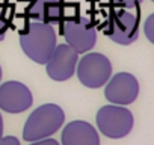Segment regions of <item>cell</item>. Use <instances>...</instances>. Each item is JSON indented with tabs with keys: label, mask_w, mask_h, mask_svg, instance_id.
I'll return each instance as SVG.
<instances>
[{
	"label": "cell",
	"mask_w": 154,
	"mask_h": 145,
	"mask_svg": "<svg viewBox=\"0 0 154 145\" xmlns=\"http://www.w3.org/2000/svg\"><path fill=\"white\" fill-rule=\"evenodd\" d=\"M139 20L140 15L137 12L127 9L115 11L106 20L104 35L119 45H130L139 36Z\"/></svg>",
	"instance_id": "obj_6"
},
{
	"label": "cell",
	"mask_w": 154,
	"mask_h": 145,
	"mask_svg": "<svg viewBox=\"0 0 154 145\" xmlns=\"http://www.w3.org/2000/svg\"><path fill=\"white\" fill-rule=\"evenodd\" d=\"M8 29H9V21H8L5 12L0 9V41H3V39H5Z\"/></svg>",
	"instance_id": "obj_13"
},
{
	"label": "cell",
	"mask_w": 154,
	"mask_h": 145,
	"mask_svg": "<svg viewBox=\"0 0 154 145\" xmlns=\"http://www.w3.org/2000/svg\"><path fill=\"white\" fill-rule=\"evenodd\" d=\"M33 97L30 89L17 80H9L0 85V109L8 113H21L30 109Z\"/></svg>",
	"instance_id": "obj_9"
},
{
	"label": "cell",
	"mask_w": 154,
	"mask_h": 145,
	"mask_svg": "<svg viewBox=\"0 0 154 145\" xmlns=\"http://www.w3.org/2000/svg\"><path fill=\"white\" fill-rule=\"evenodd\" d=\"M30 145H59V142L51 139V137H45V139L33 140V142H30Z\"/></svg>",
	"instance_id": "obj_16"
},
{
	"label": "cell",
	"mask_w": 154,
	"mask_h": 145,
	"mask_svg": "<svg viewBox=\"0 0 154 145\" xmlns=\"http://www.w3.org/2000/svg\"><path fill=\"white\" fill-rule=\"evenodd\" d=\"M20 45L30 60L45 65L57 45L56 32L50 24L29 21L20 32Z\"/></svg>",
	"instance_id": "obj_1"
},
{
	"label": "cell",
	"mask_w": 154,
	"mask_h": 145,
	"mask_svg": "<svg viewBox=\"0 0 154 145\" xmlns=\"http://www.w3.org/2000/svg\"><path fill=\"white\" fill-rule=\"evenodd\" d=\"M63 121L65 113L60 106L53 103L42 104L35 109L27 118L23 128V137L27 142L50 137L62 127Z\"/></svg>",
	"instance_id": "obj_2"
},
{
	"label": "cell",
	"mask_w": 154,
	"mask_h": 145,
	"mask_svg": "<svg viewBox=\"0 0 154 145\" xmlns=\"http://www.w3.org/2000/svg\"><path fill=\"white\" fill-rule=\"evenodd\" d=\"M151 2H154V0H151Z\"/></svg>",
	"instance_id": "obj_19"
},
{
	"label": "cell",
	"mask_w": 154,
	"mask_h": 145,
	"mask_svg": "<svg viewBox=\"0 0 154 145\" xmlns=\"http://www.w3.org/2000/svg\"><path fill=\"white\" fill-rule=\"evenodd\" d=\"M143 33H145L146 39H148L151 44H154V14H151V15L145 20Z\"/></svg>",
	"instance_id": "obj_12"
},
{
	"label": "cell",
	"mask_w": 154,
	"mask_h": 145,
	"mask_svg": "<svg viewBox=\"0 0 154 145\" xmlns=\"http://www.w3.org/2000/svg\"><path fill=\"white\" fill-rule=\"evenodd\" d=\"M62 145H100V136L92 124L77 119L65 125Z\"/></svg>",
	"instance_id": "obj_11"
},
{
	"label": "cell",
	"mask_w": 154,
	"mask_h": 145,
	"mask_svg": "<svg viewBox=\"0 0 154 145\" xmlns=\"http://www.w3.org/2000/svg\"><path fill=\"white\" fill-rule=\"evenodd\" d=\"M79 62V53L68 44H59L54 47L50 59L45 63V72L51 80L65 82L75 72Z\"/></svg>",
	"instance_id": "obj_7"
},
{
	"label": "cell",
	"mask_w": 154,
	"mask_h": 145,
	"mask_svg": "<svg viewBox=\"0 0 154 145\" xmlns=\"http://www.w3.org/2000/svg\"><path fill=\"white\" fill-rule=\"evenodd\" d=\"M113 2L121 5V6H124V8H127V9H131V8L139 6L142 3V0H113Z\"/></svg>",
	"instance_id": "obj_14"
},
{
	"label": "cell",
	"mask_w": 154,
	"mask_h": 145,
	"mask_svg": "<svg viewBox=\"0 0 154 145\" xmlns=\"http://www.w3.org/2000/svg\"><path fill=\"white\" fill-rule=\"evenodd\" d=\"M0 145H20V140L15 136H2L0 137Z\"/></svg>",
	"instance_id": "obj_15"
},
{
	"label": "cell",
	"mask_w": 154,
	"mask_h": 145,
	"mask_svg": "<svg viewBox=\"0 0 154 145\" xmlns=\"http://www.w3.org/2000/svg\"><path fill=\"white\" fill-rule=\"evenodd\" d=\"M75 72L82 85L97 89L104 86L112 77V63L101 53H83V57L77 62Z\"/></svg>",
	"instance_id": "obj_5"
},
{
	"label": "cell",
	"mask_w": 154,
	"mask_h": 145,
	"mask_svg": "<svg viewBox=\"0 0 154 145\" xmlns=\"http://www.w3.org/2000/svg\"><path fill=\"white\" fill-rule=\"evenodd\" d=\"M0 80H2V66H0Z\"/></svg>",
	"instance_id": "obj_18"
},
{
	"label": "cell",
	"mask_w": 154,
	"mask_h": 145,
	"mask_svg": "<svg viewBox=\"0 0 154 145\" xmlns=\"http://www.w3.org/2000/svg\"><path fill=\"white\" fill-rule=\"evenodd\" d=\"M97 127L100 133L110 139L125 137L134 124L133 113L119 104H107L103 106L95 116Z\"/></svg>",
	"instance_id": "obj_3"
},
{
	"label": "cell",
	"mask_w": 154,
	"mask_h": 145,
	"mask_svg": "<svg viewBox=\"0 0 154 145\" xmlns=\"http://www.w3.org/2000/svg\"><path fill=\"white\" fill-rule=\"evenodd\" d=\"M139 95V82L130 72H116L112 76L104 88V97L112 104L127 106L131 104Z\"/></svg>",
	"instance_id": "obj_8"
},
{
	"label": "cell",
	"mask_w": 154,
	"mask_h": 145,
	"mask_svg": "<svg viewBox=\"0 0 154 145\" xmlns=\"http://www.w3.org/2000/svg\"><path fill=\"white\" fill-rule=\"evenodd\" d=\"M30 21L44 24H60L63 20V5L59 0H30L26 8Z\"/></svg>",
	"instance_id": "obj_10"
},
{
	"label": "cell",
	"mask_w": 154,
	"mask_h": 145,
	"mask_svg": "<svg viewBox=\"0 0 154 145\" xmlns=\"http://www.w3.org/2000/svg\"><path fill=\"white\" fill-rule=\"evenodd\" d=\"M60 33L77 53H88L97 42V27L88 17H71L60 21Z\"/></svg>",
	"instance_id": "obj_4"
},
{
	"label": "cell",
	"mask_w": 154,
	"mask_h": 145,
	"mask_svg": "<svg viewBox=\"0 0 154 145\" xmlns=\"http://www.w3.org/2000/svg\"><path fill=\"white\" fill-rule=\"evenodd\" d=\"M3 136V118H2V113H0V137Z\"/></svg>",
	"instance_id": "obj_17"
}]
</instances>
